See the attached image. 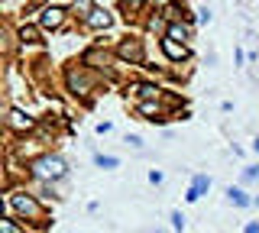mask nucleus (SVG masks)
<instances>
[{
    "label": "nucleus",
    "mask_w": 259,
    "mask_h": 233,
    "mask_svg": "<svg viewBox=\"0 0 259 233\" xmlns=\"http://www.w3.org/2000/svg\"><path fill=\"white\" fill-rule=\"evenodd\" d=\"M124 4L130 6V10H140V6H142V0H124Z\"/></svg>",
    "instance_id": "21"
},
{
    "label": "nucleus",
    "mask_w": 259,
    "mask_h": 233,
    "mask_svg": "<svg viewBox=\"0 0 259 233\" xmlns=\"http://www.w3.org/2000/svg\"><path fill=\"white\" fill-rule=\"evenodd\" d=\"M68 84H72V91H74V94H88V88H91V81H88L84 74L72 72V74H68Z\"/></svg>",
    "instance_id": "8"
},
{
    "label": "nucleus",
    "mask_w": 259,
    "mask_h": 233,
    "mask_svg": "<svg viewBox=\"0 0 259 233\" xmlns=\"http://www.w3.org/2000/svg\"><path fill=\"white\" fill-rule=\"evenodd\" d=\"M256 204H259V198H256Z\"/></svg>",
    "instance_id": "24"
},
{
    "label": "nucleus",
    "mask_w": 259,
    "mask_h": 233,
    "mask_svg": "<svg viewBox=\"0 0 259 233\" xmlns=\"http://www.w3.org/2000/svg\"><path fill=\"white\" fill-rule=\"evenodd\" d=\"M72 10L74 13H81V16H91V13H94V4H91V0H74V4H72Z\"/></svg>",
    "instance_id": "13"
},
{
    "label": "nucleus",
    "mask_w": 259,
    "mask_h": 233,
    "mask_svg": "<svg viewBox=\"0 0 259 233\" xmlns=\"http://www.w3.org/2000/svg\"><path fill=\"white\" fill-rule=\"evenodd\" d=\"M65 172H68V166L62 156H42V159L32 162V175L36 178H62Z\"/></svg>",
    "instance_id": "1"
},
{
    "label": "nucleus",
    "mask_w": 259,
    "mask_h": 233,
    "mask_svg": "<svg viewBox=\"0 0 259 233\" xmlns=\"http://www.w3.org/2000/svg\"><path fill=\"white\" fill-rule=\"evenodd\" d=\"M10 208L16 210V214H23V217H30V220H36L42 210H39V204L32 201L30 194H10Z\"/></svg>",
    "instance_id": "2"
},
{
    "label": "nucleus",
    "mask_w": 259,
    "mask_h": 233,
    "mask_svg": "<svg viewBox=\"0 0 259 233\" xmlns=\"http://www.w3.org/2000/svg\"><path fill=\"white\" fill-rule=\"evenodd\" d=\"M130 91H136L140 98H159V88H156V84H133Z\"/></svg>",
    "instance_id": "12"
},
{
    "label": "nucleus",
    "mask_w": 259,
    "mask_h": 233,
    "mask_svg": "<svg viewBox=\"0 0 259 233\" xmlns=\"http://www.w3.org/2000/svg\"><path fill=\"white\" fill-rule=\"evenodd\" d=\"M168 39H175V42L182 39V42H185V39H192V30H188L185 23H172L168 26Z\"/></svg>",
    "instance_id": "10"
},
{
    "label": "nucleus",
    "mask_w": 259,
    "mask_h": 233,
    "mask_svg": "<svg viewBox=\"0 0 259 233\" xmlns=\"http://www.w3.org/2000/svg\"><path fill=\"white\" fill-rule=\"evenodd\" d=\"M20 39H23V42H39V32L32 30V26H23V30H20Z\"/></svg>",
    "instance_id": "15"
},
{
    "label": "nucleus",
    "mask_w": 259,
    "mask_h": 233,
    "mask_svg": "<svg viewBox=\"0 0 259 233\" xmlns=\"http://www.w3.org/2000/svg\"><path fill=\"white\" fill-rule=\"evenodd\" d=\"M162 52H166L172 62H182V58H188V49H185V42H175V39H162Z\"/></svg>",
    "instance_id": "4"
},
{
    "label": "nucleus",
    "mask_w": 259,
    "mask_h": 233,
    "mask_svg": "<svg viewBox=\"0 0 259 233\" xmlns=\"http://www.w3.org/2000/svg\"><path fill=\"white\" fill-rule=\"evenodd\" d=\"M0 233H23V230H20L16 224H13L10 217H6V220H0Z\"/></svg>",
    "instance_id": "17"
},
{
    "label": "nucleus",
    "mask_w": 259,
    "mask_h": 233,
    "mask_svg": "<svg viewBox=\"0 0 259 233\" xmlns=\"http://www.w3.org/2000/svg\"><path fill=\"white\" fill-rule=\"evenodd\" d=\"M94 162H98L100 168H117V166H120V159H117V156H98Z\"/></svg>",
    "instance_id": "14"
},
{
    "label": "nucleus",
    "mask_w": 259,
    "mask_h": 233,
    "mask_svg": "<svg viewBox=\"0 0 259 233\" xmlns=\"http://www.w3.org/2000/svg\"><path fill=\"white\" fill-rule=\"evenodd\" d=\"M62 20H65V13L58 10V6H46V10L39 13V23H42L46 30H58V26H62Z\"/></svg>",
    "instance_id": "3"
},
{
    "label": "nucleus",
    "mask_w": 259,
    "mask_h": 233,
    "mask_svg": "<svg viewBox=\"0 0 259 233\" xmlns=\"http://www.w3.org/2000/svg\"><path fill=\"white\" fill-rule=\"evenodd\" d=\"M149 182H152V184H162V172H149Z\"/></svg>",
    "instance_id": "20"
},
{
    "label": "nucleus",
    "mask_w": 259,
    "mask_h": 233,
    "mask_svg": "<svg viewBox=\"0 0 259 233\" xmlns=\"http://www.w3.org/2000/svg\"><path fill=\"white\" fill-rule=\"evenodd\" d=\"M208 188H210V178H208V175H194V182H192V188H188L185 198H188V201H198V198H201Z\"/></svg>",
    "instance_id": "6"
},
{
    "label": "nucleus",
    "mask_w": 259,
    "mask_h": 233,
    "mask_svg": "<svg viewBox=\"0 0 259 233\" xmlns=\"http://www.w3.org/2000/svg\"><path fill=\"white\" fill-rule=\"evenodd\" d=\"M84 23H88V26H94V30H107V26L114 23V16H110V13H107V10H94L91 16L84 20Z\"/></svg>",
    "instance_id": "7"
},
{
    "label": "nucleus",
    "mask_w": 259,
    "mask_h": 233,
    "mask_svg": "<svg viewBox=\"0 0 259 233\" xmlns=\"http://www.w3.org/2000/svg\"><path fill=\"white\" fill-rule=\"evenodd\" d=\"M140 114H159V104H140Z\"/></svg>",
    "instance_id": "19"
},
{
    "label": "nucleus",
    "mask_w": 259,
    "mask_h": 233,
    "mask_svg": "<svg viewBox=\"0 0 259 233\" xmlns=\"http://www.w3.org/2000/svg\"><path fill=\"white\" fill-rule=\"evenodd\" d=\"M246 233H259V224H256V220H250V224H246Z\"/></svg>",
    "instance_id": "22"
},
{
    "label": "nucleus",
    "mask_w": 259,
    "mask_h": 233,
    "mask_svg": "<svg viewBox=\"0 0 259 233\" xmlns=\"http://www.w3.org/2000/svg\"><path fill=\"white\" fill-rule=\"evenodd\" d=\"M227 198H230V204H236V208H246L250 204V194L243 188H227Z\"/></svg>",
    "instance_id": "11"
},
{
    "label": "nucleus",
    "mask_w": 259,
    "mask_h": 233,
    "mask_svg": "<svg viewBox=\"0 0 259 233\" xmlns=\"http://www.w3.org/2000/svg\"><path fill=\"white\" fill-rule=\"evenodd\" d=\"M172 227H175V233L185 230V217H182V210H172Z\"/></svg>",
    "instance_id": "16"
},
{
    "label": "nucleus",
    "mask_w": 259,
    "mask_h": 233,
    "mask_svg": "<svg viewBox=\"0 0 259 233\" xmlns=\"http://www.w3.org/2000/svg\"><path fill=\"white\" fill-rule=\"evenodd\" d=\"M10 126H13V130H30L32 120H30L23 110H10Z\"/></svg>",
    "instance_id": "9"
},
{
    "label": "nucleus",
    "mask_w": 259,
    "mask_h": 233,
    "mask_svg": "<svg viewBox=\"0 0 259 233\" xmlns=\"http://www.w3.org/2000/svg\"><path fill=\"white\" fill-rule=\"evenodd\" d=\"M256 152H259V140H256Z\"/></svg>",
    "instance_id": "23"
},
{
    "label": "nucleus",
    "mask_w": 259,
    "mask_h": 233,
    "mask_svg": "<svg viewBox=\"0 0 259 233\" xmlns=\"http://www.w3.org/2000/svg\"><path fill=\"white\" fill-rule=\"evenodd\" d=\"M120 56L130 58V62H142V46H140V39H126V42H120Z\"/></svg>",
    "instance_id": "5"
},
{
    "label": "nucleus",
    "mask_w": 259,
    "mask_h": 233,
    "mask_svg": "<svg viewBox=\"0 0 259 233\" xmlns=\"http://www.w3.org/2000/svg\"><path fill=\"white\" fill-rule=\"evenodd\" d=\"M243 182H259V168H246V172H243Z\"/></svg>",
    "instance_id": "18"
}]
</instances>
